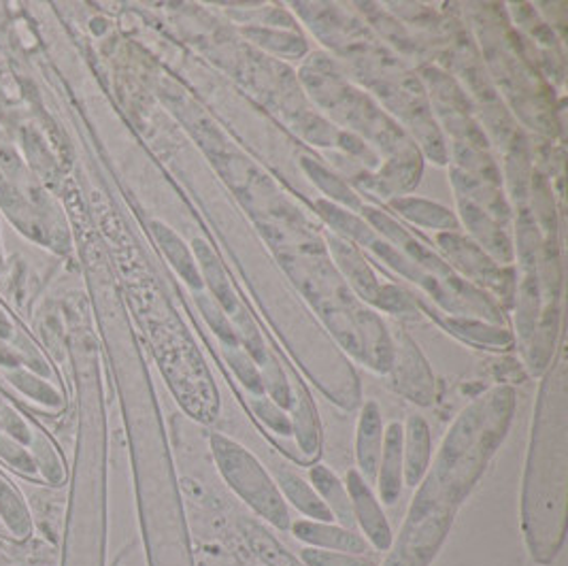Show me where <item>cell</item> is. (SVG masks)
<instances>
[{
    "label": "cell",
    "mask_w": 568,
    "mask_h": 566,
    "mask_svg": "<svg viewBox=\"0 0 568 566\" xmlns=\"http://www.w3.org/2000/svg\"><path fill=\"white\" fill-rule=\"evenodd\" d=\"M562 377L543 389L522 490V535L531 560L551 566L567 543V451Z\"/></svg>",
    "instance_id": "obj_1"
},
{
    "label": "cell",
    "mask_w": 568,
    "mask_h": 566,
    "mask_svg": "<svg viewBox=\"0 0 568 566\" xmlns=\"http://www.w3.org/2000/svg\"><path fill=\"white\" fill-rule=\"evenodd\" d=\"M511 412L513 389L496 387L471 405L451 428L432 471L426 477L453 505H462L475 488L487 458L505 437Z\"/></svg>",
    "instance_id": "obj_2"
},
{
    "label": "cell",
    "mask_w": 568,
    "mask_h": 566,
    "mask_svg": "<svg viewBox=\"0 0 568 566\" xmlns=\"http://www.w3.org/2000/svg\"><path fill=\"white\" fill-rule=\"evenodd\" d=\"M458 509L460 506L453 505L428 477H424L382 566L432 565L448 541Z\"/></svg>",
    "instance_id": "obj_3"
},
{
    "label": "cell",
    "mask_w": 568,
    "mask_h": 566,
    "mask_svg": "<svg viewBox=\"0 0 568 566\" xmlns=\"http://www.w3.org/2000/svg\"><path fill=\"white\" fill-rule=\"evenodd\" d=\"M211 451L224 481L254 509V513L277 531H290L292 517L288 503L256 456L224 435H211Z\"/></svg>",
    "instance_id": "obj_4"
},
{
    "label": "cell",
    "mask_w": 568,
    "mask_h": 566,
    "mask_svg": "<svg viewBox=\"0 0 568 566\" xmlns=\"http://www.w3.org/2000/svg\"><path fill=\"white\" fill-rule=\"evenodd\" d=\"M343 483H345L350 501H352L356 531L366 538L368 547L388 554L389 547L394 543V531L389 526L388 517L384 513V506L379 503V499L373 494L371 485L364 481V477L360 476L356 469H352L347 473Z\"/></svg>",
    "instance_id": "obj_5"
},
{
    "label": "cell",
    "mask_w": 568,
    "mask_h": 566,
    "mask_svg": "<svg viewBox=\"0 0 568 566\" xmlns=\"http://www.w3.org/2000/svg\"><path fill=\"white\" fill-rule=\"evenodd\" d=\"M392 369H394L396 387L409 401H414L418 405H430L432 403L435 377H432L426 360L419 354L418 348L409 339H403V343H398L394 348Z\"/></svg>",
    "instance_id": "obj_6"
},
{
    "label": "cell",
    "mask_w": 568,
    "mask_h": 566,
    "mask_svg": "<svg viewBox=\"0 0 568 566\" xmlns=\"http://www.w3.org/2000/svg\"><path fill=\"white\" fill-rule=\"evenodd\" d=\"M292 535L307 547L330 549V552H347V554H366L368 543L358 531H350L334 522H315V520H297L290 526Z\"/></svg>",
    "instance_id": "obj_7"
},
{
    "label": "cell",
    "mask_w": 568,
    "mask_h": 566,
    "mask_svg": "<svg viewBox=\"0 0 568 566\" xmlns=\"http://www.w3.org/2000/svg\"><path fill=\"white\" fill-rule=\"evenodd\" d=\"M405 460H403V426L398 421H392L384 430V446L382 458L377 467V492L379 501L384 505H396V501L403 494L405 483Z\"/></svg>",
    "instance_id": "obj_8"
},
{
    "label": "cell",
    "mask_w": 568,
    "mask_h": 566,
    "mask_svg": "<svg viewBox=\"0 0 568 566\" xmlns=\"http://www.w3.org/2000/svg\"><path fill=\"white\" fill-rule=\"evenodd\" d=\"M384 417L382 409L375 401H368L362 409L358 419V435H356V460H358L360 476L366 483H373L377 477V467L382 458L384 446Z\"/></svg>",
    "instance_id": "obj_9"
},
{
    "label": "cell",
    "mask_w": 568,
    "mask_h": 566,
    "mask_svg": "<svg viewBox=\"0 0 568 566\" xmlns=\"http://www.w3.org/2000/svg\"><path fill=\"white\" fill-rule=\"evenodd\" d=\"M430 430L424 417L411 416L407 428H403V460H405V483L418 488L430 467Z\"/></svg>",
    "instance_id": "obj_10"
},
{
    "label": "cell",
    "mask_w": 568,
    "mask_h": 566,
    "mask_svg": "<svg viewBox=\"0 0 568 566\" xmlns=\"http://www.w3.org/2000/svg\"><path fill=\"white\" fill-rule=\"evenodd\" d=\"M239 531L249 552L265 566H304L297 554H292L277 536L269 533L262 524L240 517Z\"/></svg>",
    "instance_id": "obj_11"
},
{
    "label": "cell",
    "mask_w": 568,
    "mask_h": 566,
    "mask_svg": "<svg viewBox=\"0 0 568 566\" xmlns=\"http://www.w3.org/2000/svg\"><path fill=\"white\" fill-rule=\"evenodd\" d=\"M311 485L318 492V496L324 501V505L329 506L332 517L336 520V524L356 531V522H354V511H352V501L347 494L345 483L330 471L329 467L315 464L311 469Z\"/></svg>",
    "instance_id": "obj_12"
},
{
    "label": "cell",
    "mask_w": 568,
    "mask_h": 566,
    "mask_svg": "<svg viewBox=\"0 0 568 566\" xmlns=\"http://www.w3.org/2000/svg\"><path fill=\"white\" fill-rule=\"evenodd\" d=\"M275 483L279 485L286 503L294 506L300 511L307 520H315V522H334L329 506L324 505V501L318 496V492L313 490L311 483H307L302 477L292 473V471H277Z\"/></svg>",
    "instance_id": "obj_13"
},
{
    "label": "cell",
    "mask_w": 568,
    "mask_h": 566,
    "mask_svg": "<svg viewBox=\"0 0 568 566\" xmlns=\"http://www.w3.org/2000/svg\"><path fill=\"white\" fill-rule=\"evenodd\" d=\"M0 520L13 535H31V511L20 492L4 479H0Z\"/></svg>",
    "instance_id": "obj_14"
},
{
    "label": "cell",
    "mask_w": 568,
    "mask_h": 566,
    "mask_svg": "<svg viewBox=\"0 0 568 566\" xmlns=\"http://www.w3.org/2000/svg\"><path fill=\"white\" fill-rule=\"evenodd\" d=\"M299 558L304 566H379L366 554L330 552V549H315V547H304Z\"/></svg>",
    "instance_id": "obj_15"
},
{
    "label": "cell",
    "mask_w": 568,
    "mask_h": 566,
    "mask_svg": "<svg viewBox=\"0 0 568 566\" xmlns=\"http://www.w3.org/2000/svg\"><path fill=\"white\" fill-rule=\"evenodd\" d=\"M156 235L160 238L162 247L167 249V254L171 256L173 265L178 267L181 275H183L190 284L199 286L201 281H199V277H196L194 263H192V258H190V254H187V249H185V245L181 243L180 237H175L167 226H160V224H156Z\"/></svg>",
    "instance_id": "obj_16"
},
{
    "label": "cell",
    "mask_w": 568,
    "mask_h": 566,
    "mask_svg": "<svg viewBox=\"0 0 568 566\" xmlns=\"http://www.w3.org/2000/svg\"><path fill=\"white\" fill-rule=\"evenodd\" d=\"M7 377H9V382H11L13 386L18 387V389H22L24 394H29L34 401H39V403H43V405H61V394H58L54 387L50 386L47 382L34 377L32 373H26V371H20V369H18V371H9Z\"/></svg>",
    "instance_id": "obj_17"
},
{
    "label": "cell",
    "mask_w": 568,
    "mask_h": 566,
    "mask_svg": "<svg viewBox=\"0 0 568 566\" xmlns=\"http://www.w3.org/2000/svg\"><path fill=\"white\" fill-rule=\"evenodd\" d=\"M32 449L36 453V467H41L43 476L47 477L54 485H61L64 481V469H62L61 460L56 456V451L47 444L45 437H32Z\"/></svg>",
    "instance_id": "obj_18"
},
{
    "label": "cell",
    "mask_w": 568,
    "mask_h": 566,
    "mask_svg": "<svg viewBox=\"0 0 568 566\" xmlns=\"http://www.w3.org/2000/svg\"><path fill=\"white\" fill-rule=\"evenodd\" d=\"M0 458L7 460L15 471L24 473V476H34L36 473V460L29 453V449H24L22 444L13 441L11 437H2L0 435Z\"/></svg>",
    "instance_id": "obj_19"
},
{
    "label": "cell",
    "mask_w": 568,
    "mask_h": 566,
    "mask_svg": "<svg viewBox=\"0 0 568 566\" xmlns=\"http://www.w3.org/2000/svg\"><path fill=\"white\" fill-rule=\"evenodd\" d=\"M199 254H201V260H203L205 270H207V275H210L213 292H215L217 298L222 300L224 309H228V311H235V298L231 297V290H228V284H226V279H224L222 267H219V265H217V263L211 258L210 252L205 249V243H199Z\"/></svg>",
    "instance_id": "obj_20"
},
{
    "label": "cell",
    "mask_w": 568,
    "mask_h": 566,
    "mask_svg": "<svg viewBox=\"0 0 568 566\" xmlns=\"http://www.w3.org/2000/svg\"><path fill=\"white\" fill-rule=\"evenodd\" d=\"M0 428L18 444L22 446H31L32 432L26 426V421L18 416L9 405H0Z\"/></svg>",
    "instance_id": "obj_21"
},
{
    "label": "cell",
    "mask_w": 568,
    "mask_h": 566,
    "mask_svg": "<svg viewBox=\"0 0 568 566\" xmlns=\"http://www.w3.org/2000/svg\"><path fill=\"white\" fill-rule=\"evenodd\" d=\"M22 362H24V360H22V356H20L15 350L7 348V345L0 341V364H2V366H7V369H18Z\"/></svg>",
    "instance_id": "obj_22"
},
{
    "label": "cell",
    "mask_w": 568,
    "mask_h": 566,
    "mask_svg": "<svg viewBox=\"0 0 568 566\" xmlns=\"http://www.w3.org/2000/svg\"><path fill=\"white\" fill-rule=\"evenodd\" d=\"M0 337L4 339V337H11V324H9V320L2 316V311H0Z\"/></svg>",
    "instance_id": "obj_23"
}]
</instances>
